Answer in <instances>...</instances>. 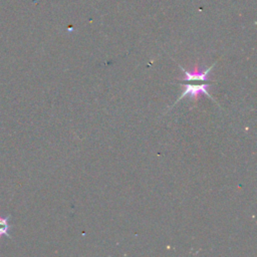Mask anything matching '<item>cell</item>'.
<instances>
[{
	"label": "cell",
	"mask_w": 257,
	"mask_h": 257,
	"mask_svg": "<svg viewBox=\"0 0 257 257\" xmlns=\"http://www.w3.org/2000/svg\"><path fill=\"white\" fill-rule=\"evenodd\" d=\"M183 88V93L181 95V97L175 102V104L173 105V107L175 105H177V103H179L181 100H183L184 98L189 97L190 99H197L200 95H205L206 97H208L209 99L213 100V97L210 95L209 93V87L211 86L210 84H203V85H181Z\"/></svg>",
	"instance_id": "1"
},
{
	"label": "cell",
	"mask_w": 257,
	"mask_h": 257,
	"mask_svg": "<svg viewBox=\"0 0 257 257\" xmlns=\"http://www.w3.org/2000/svg\"><path fill=\"white\" fill-rule=\"evenodd\" d=\"M213 67H214V64L208 67L204 71H201V70L200 71L199 70L188 71V70H185L183 67H181V69L183 70V72H184V80L186 81H207L208 76L210 75V72Z\"/></svg>",
	"instance_id": "2"
},
{
	"label": "cell",
	"mask_w": 257,
	"mask_h": 257,
	"mask_svg": "<svg viewBox=\"0 0 257 257\" xmlns=\"http://www.w3.org/2000/svg\"><path fill=\"white\" fill-rule=\"evenodd\" d=\"M9 219H10L9 216H6V217L0 216V238H1L2 236L10 237V235L8 233L9 229H10Z\"/></svg>",
	"instance_id": "3"
}]
</instances>
